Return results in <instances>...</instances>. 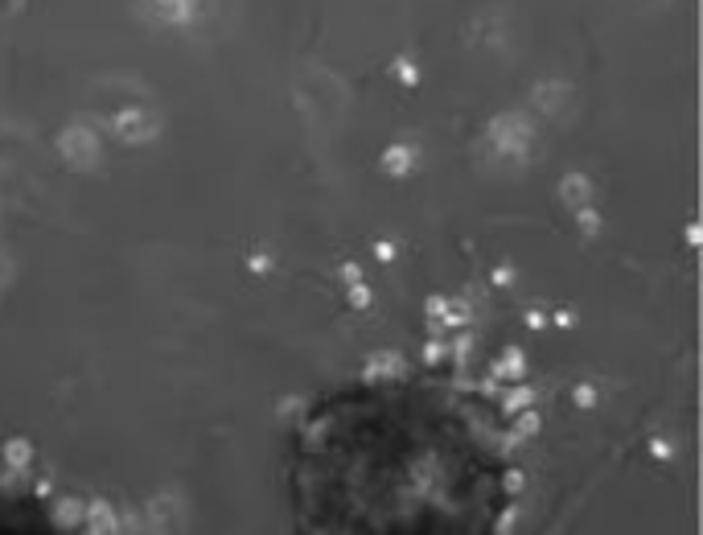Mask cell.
<instances>
[{"mask_svg": "<svg viewBox=\"0 0 703 535\" xmlns=\"http://www.w3.org/2000/svg\"><path fill=\"white\" fill-rule=\"evenodd\" d=\"M25 457H29V449H25V445H21V441H17V445H9V461H17V465H21V461H25Z\"/></svg>", "mask_w": 703, "mask_h": 535, "instance_id": "cell-1", "label": "cell"}]
</instances>
